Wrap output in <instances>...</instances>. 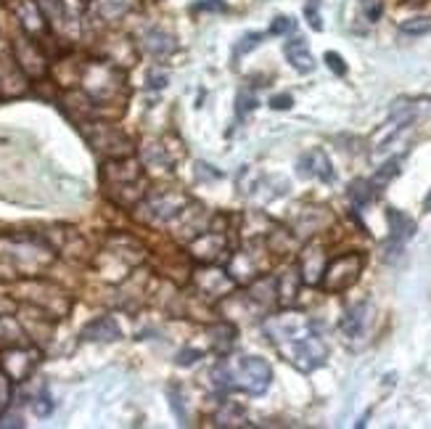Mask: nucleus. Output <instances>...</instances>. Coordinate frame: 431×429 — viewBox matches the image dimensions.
I'll list each match as a JSON object with an SVG mask.
<instances>
[{
	"mask_svg": "<svg viewBox=\"0 0 431 429\" xmlns=\"http://www.w3.org/2000/svg\"><path fill=\"white\" fill-rule=\"evenodd\" d=\"M360 6H363L365 16H368V21H378V16H381V3H376V0H360Z\"/></svg>",
	"mask_w": 431,
	"mask_h": 429,
	"instance_id": "c9c22d12",
	"label": "nucleus"
},
{
	"mask_svg": "<svg viewBox=\"0 0 431 429\" xmlns=\"http://www.w3.org/2000/svg\"><path fill=\"white\" fill-rule=\"evenodd\" d=\"M299 175L302 178H318L323 180V183H333V167H331V159L326 157V151L323 148H313V151H307L302 159H299Z\"/></svg>",
	"mask_w": 431,
	"mask_h": 429,
	"instance_id": "dca6fc26",
	"label": "nucleus"
},
{
	"mask_svg": "<svg viewBox=\"0 0 431 429\" xmlns=\"http://www.w3.org/2000/svg\"><path fill=\"white\" fill-rule=\"evenodd\" d=\"M323 59H326L328 69H331L333 74H339V77H344V74H347V64H344V59L339 56V53H336V51H328Z\"/></svg>",
	"mask_w": 431,
	"mask_h": 429,
	"instance_id": "72a5a7b5",
	"label": "nucleus"
},
{
	"mask_svg": "<svg viewBox=\"0 0 431 429\" xmlns=\"http://www.w3.org/2000/svg\"><path fill=\"white\" fill-rule=\"evenodd\" d=\"M283 53H286V59L288 64L297 69V72L307 74L315 69V59H313V51H310V45L304 37H291V40H286L283 45Z\"/></svg>",
	"mask_w": 431,
	"mask_h": 429,
	"instance_id": "aec40b11",
	"label": "nucleus"
},
{
	"mask_svg": "<svg viewBox=\"0 0 431 429\" xmlns=\"http://www.w3.org/2000/svg\"><path fill=\"white\" fill-rule=\"evenodd\" d=\"M140 48L154 59H167V56H172L178 51V40H175V35L154 27L140 37Z\"/></svg>",
	"mask_w": 431,
	"mask_h": 429,
	"instance_id": "6ab92c4d",
	"label": "nucleus"
},
{
	"mask_svg": "<svg viewBox=\"0 0 431 429\" xmlns=\"http://www.w3.org/2000/svg\"><path fill=\"white\" fill-rule=\"evenodd\" d=\"M328 260H326V252L323 247L318 244H310L307 249L302 252L299 257V273H302V281L310 283V286H318L320 279H323V270H326Z\"/></svg>",
	"mask_w": 431,
	"mask_h": 429,
	"instance_id": "f3484780",
	"label": "nucleus"
},
{
	"mask_svg": "<svg viewBox=\"0 0 431 429\" xmlns=\"http://www.w3.org/2000/svg\"><path fill=\"white\" fill-rule=\"evenodd\" d=\"M304 16H307V24H310L315 32L323 30V21H320V0H307Z\"/></svg>",
	"mask_w": 431,
	"mask_h": 429,
	"instance_id": "7c9ffc66",
	"label": "nucleus"
},
{
	"mask_svg": "<svg viewBox=\"0 0 431 429\" xmlns=\"http://www.w3.org/2000/svg\"><path fill=\"white\" fill-rule=\"evenodd\" d=\"M236 112H238V119L249 117L254 109H257V96H254V90H241L236 98Z\"/></svg>",
	"mask_w": 431,
	"mask_h": 429,
	"instance_id": "c756f323",
	"label": "nucleus"
},
{
	"mask_svg": "<svg viewBox=\"0 0 431 429\" xmlns=\"http://www.w3.org/2000/svg\"><path fill=\"white\" fill-rule=\"evenodd\" d=\"M11 400H14V379L0 369V416L8 411Z\"/></svg>",
	"mask_w": 431,
	"mask_h": 429,
	"instance_id": "c85d7f7f",
	"label": "nucleus"
},
{
	"mask_svg": "<svg viewBox=\"0 0 431 429\" xmlns=\"http://www.w3.org/2000/svg\"><path fill=\"white\" fill-rule=\"evenodd\" d=\"M11 48H14L16 61H19V67L24 69V74H27V77L40 80V77H45V74H48V59H45L43 48H40V40L30 37V35L21 30V27H19V32L14 35Z\"/></svg>",
	"mask_w": 431,
	"mask_h": 429,
	"instance_id": "1a4fd4ad",
	"label": "nucleus"
},
{
	"mask_svg": "<svg viewBox=\"0 0 431 429\" xmlns=\"http://www.w3.org/2000/svg\"><path fill=\"white\" fill-rule=\"evenodd\" d=\"M429 114H431V101H397V104L392 106L389 119L376 130V135L371 138L373 148H376V151L387 148V143H392L405 128L416 125L418 119L429 117Z\"/></svg>",
	"mask_w": 431,
	"mask_h": 429,
	"instance_id": "39448f33",
	"label": "nucleus"
},
{
	"mask_svg": "<svg viewBox=\"0 0 431 429\" xmlns=\"http://www.w3.org/2000/svg\"><path fill=\"white\" fill-rule=\"evenodd\" d=\"M291 104H294V98H291L288 93H283V96H273V98H270V106H273V109H278V112H283V109H291Z\"/></svg>",
	"mask_w": 431,
	"mask_h": 429,
	"instance_id": "ea45409f",
	"label": "nucleus"
},
{
	"mask_svg": "<svg viewBox=\"0 0 431 429\" xmlns=\"http://www.w3.org/2000/svg\"><path fill=\"white\" fill-rule=\"evenodd\" d=\"M371 321H373V305L371 302H357V305H352L349 310L344 313V318L339 326H342L344 337L357 340V337H363V334L368 331Z\"/></svg>",
	"mask_w": 431,
	"mask_h": 429,
	"instance_id": "a211bd4d",
	"label": "nucleus"
},
{
	"mask_svg": "<svg viewBox=\"0 0 431 429\" xmlns=\"http://www.w3.org/2000/svg\"><path fill=\"white\" fill-rule=\"evenodd\" d=\"M278 350H281V356L297 371H302V374H310V371L320 369L328 358L326 342L315 334V329L307 331V334H299L294 340L281 342Z\"/></svg>",
	"mask_w": 431,
	"mask_h": 429,
	"instance_id": "20e7f679",
	"label": "nucleus"
},
{
	"mask_svg": "<svg viewBox=\"0 0 431 429\" xmlns=\"http://www.w3.org/2000/svg\"><path fill=\"white\" fill-rule=\"evenodd\" d=\"M363 265H365V257L360 252H347V254H339L333 257L331 263L323 270V279H320V286L326 289L328 295H342L349 286H355L360 273H363Z\"/></svg>",
	"mask_w": 431,
	"mask_h": 429,
	"instance_id": "0eeeda50",
	"label": "nucleus"
},
{
	"mask_svg": "<svg viewBox=\"0 0 431 429\" xmlns=\"http://www.w3.org/2000/svg\"><path fill=\"white\" fill-rule=\"evenodd\" d=\"M80 85H82V93L95 104V109H104L109 104H117L125 96V72L106 59L85 61Z\"/></svg>",
	"mask_w": 431,
	"mask_h": 429,
	"instance_id": "7ed1b4c3",
	"label": "nucleus"
},
{
	"mask_svg": "<svg viewBox=\"0 0 431 429\" xmlns=\"http://www.w3.org/2000/svg\"><path fill=\"white\" fill-rule=\"evenodd\" d=\"M196 178L199 180H217L220 178V173H217V170H212V164L199 162L196 164Z\"/></svg>",
	"mask_w": 431,
	"mask_h": 429,
	"instance_id": "58836bf2",
	"label": "nucleus"
},
{
	"mask_svg": "<svg viewBox=\"0 0 431 429\" xmlns=\"http://www.w3.org/2000/svg\"><path fill=\"white\" fill-rule=\"evenodd\" d=\"M185 204H188L185 193L175 191V189H154L143 196V202L138 207L146 212L151 222H169L178 218Z\"/></svg>",
	"mask_w": 431,
	"mask_h": 429,
	"instance_id": "6e6552de",
	"label": "nucleus"
},
{
	"mask_svg": "<svg viewBox=\"0 0 431 429\" xmlns=\"http://www.w3.org/2000/svg\"><path fill=\"white\" fill-rule=\"evenodd\" d=\"M299 281H302V273H299V270H286L283 276H278V302H281V305L294 302Z\"/></svg>",
	"mask_w": 431,
	"mask_h": 429,
	"instance_id": "b1692460",
	"label": "nucleus"
},
{
	"mask_svg": "<svg viewBox=\"0 0 431 429\" xmlns=\"http://www.w3.org/2000/svg\"><path fill=\"white\" fill-rule=\"evenodd\" d=\"M6 3H8V11L14 14L16 27H21L35 40L48 37V16L37 0H6Z\"/></svg>",
	"mask_w": 431,
	"mask_h": 429,
	"instance_id": "9b49d317",
	"label": "nucleus"
},
{
	"mask_svg": "<svg viewBox=\"0 0 431 429\" xmlns=\"http://www.w3.org/2000/svg\"><path fill=\"white\" fill-rule=\"evenodd\" d=\"M376 189H373V183L371 180H352L349 183V191H347V196H349V202H352V207L355 209H363V207H368L373 199H376Z\"/></svg>",
	"mask_w": 431,
	"mask_h": 429,
	"instance_id": "5701e85b",
	"label": "nucleus"
},
{
	"mask_svg": "<svg viewBox=\"0 0 431 429\" xmlns=\"http://www.w3.org/2000/svg\"><path fill=\"white\" fill-rule=\"evenodd\" d=\"M80 128H82L90 146L101 151L109 159H122V157L133 154V141L114 125H106L101 119H90V122H82Z\"/></svg>",
	"mask_w": 431,
	"mask_h": 429,
	"instance_id": "423d86ee",
	"label": "nucleus"
},
{
	"mask_svg": "<svg viewBox=\"0 0 431 429\" xmlns=\"http://www.w3.org/2000/svg\"><path fill=\"white\" fill-rule=\"evenodd\" d=\"M402 35H410V37H418V35H429L431 32V19L429 16H413L407 21L400 24Z\"/></svg>",
	"mask_w": 431,
	"mask_h": 429,
	"instance_id": "bb28decb",
	"label": "nucleus"
},
{
	"mask_svg": "<svg viewBox=\"0 0 431 429\" xmlns=\"http://www.w3.org/2000/svg\"><path fill=\"white\" fill-rule=\"evenodd\" d=\"M387 220H389V238H387V244H384V260L392 263L394 257L402 254L405 244L416 236V220L394 207L387 209Z\"/></svg>",
	"mask_w": 431,
	"mask_h": 429,
	"instance_id": "f8f14e48",
	"label": "nucleus"
},
{
	"mask_svg": "<svg viewBox=\"0 0 431 429\" xmlns=\"http://www.w3.org/2000/svg\"><path fill=\"white\" fill-rule=\"evenodd\" d=\"M423 209H426V212H431V191H429V196L423 199Z\"/></svg>",
	"mask_w": 431,
	"mask_h": 429,
	"instance_id": "a19ab883",
	"label": "nucleus"
},
{
	"mask_svg": "<svg viewBox=\"0 0 431 429\" xmlns=\"http://www.w3.org/2000/svg\"><path fill=\"white\" fill-rule=\"evenodd\" d=\"M199 358H201L199 350H180L178 358H175V363H178V366H194Z\"/></svg>",
	"mask_w": 431,
	"mask_h": 429,
	"instance_id": "4c0bfd02",
	"label": "nucleus"
},
{
	"mask_svg": "<svg viewBox=\"0 0 431 429\" xmlns=\"http://www.w3.org/2000/svg\"><path fill=\"white\" fill-rule=\"evenodd\" d=\"M32 411H35V414L37 416H51V411H53V400H51V395H48V392H40V395H37V398L32 400Z\"/></svg>",
	"mask_w": 431,
	"mask_h": 429,
	"instance_id": "473e14b6",
	"label": "nucleus"
},
{
	"mask_svg": "<svg viewBox=\"0 0 431 429\" xmlns=\"http://www.w3.org/2000/svg\"><path fill=\"white\" fill-rule=\"evenodd\" d=\"M37 363H40V353L35 347L19 344V347H8L6 350V356L0 360V369L6 371L14 382H24V379L32 376V371L37 369Z\"/></svg>",
	"mask_w": 431,
	"mask_h": 429,
	"instance_id": "4468645a",
	"label": "nucleus"
},
{
	"mask_svg": "<svg viewBox=\"0 0 431 429\" xmlns=\"http://www.w3.org/2000/svg\"><path fill=\"white\" fill-rule=\"evenodd\" d=\"M82 340L85 342H117L122 340V329L111 315H101L95 321H90L82 329Z\"/></svg>",
	"mask_w": 431,
	"mask_h": 429,
	"instance_id": "412c9836",
	"label": "nucleus"
},
{
	"mask_svg": "<svg viewBox=\"0 0 431 429\" xmlns=\"http://www.w3.org/2000/svg\"><path fill=\"white\" fill-rule=\"evenodd\" d=\"M194 11H228V6H225V0H201V3H196Z\"/></svg>",
	"mask_w": 431,
	"mask_h": 429,
	"instance_id": "e433bc0d",
	"label": "nucleus"
},
{
	"mask_svg": "<svg viewBox=\"0 0 431 429\" xmlns=\"http://www.w3.org/2000/svg\"><path fill=\"white\" fill-rule=\"evenodd\" d=\"M196 286H199V292H204L212 299H220V297H228V292L236 286V281L223 268H204L196 273Z\"/></svg>",
	"mask_w": 431,
	"mask_h": 429,
	"instance_id": "2eb2a0df",
	"label": "nucleus"
},
{
	"mask_svg": "<svg viewBox=\"0 0 431 429\" xmlns=\"http://www.w3.org/2000/svg\"><path fill=\"white\" fill-rule=\"evenodd\" d=\"M407 3H423V0H407Z\"/></svg>",
	"mask_w": 431,
	"mask_h": 429,
	"instance_id": "79ce46f5",
	"label": "nucleus"
},
{
	"mask_svg": "<svg viewBox=\"0 0 431 429\" xmlns=\"http://www.w3.org/2000/svg\"><path fill=\"white\" fill-rule=\"evenodd\" d=\"M146 80H149V88H156V90H159V88H164V85H167L169 74L164 72V69H151Z\"/></svg>",
	"mask_w": 431,
	"mask_h": 429,
	"instance_id": "f704fd0d",
	"label": "nucleus"
},
{
	"mask_svg": "<svg viewBox=\"0 0 431 429\" xmlns=\"http://www.w3.org/2000/svg\"><path fill=\"white\" fill-rule=\"evenodd\" d=\"M24 344V329L11 315H0V347H19Z\"/></svg>",
	"mask_w": 431,
	"mask_h": 429,
	"instance_id": "4be33fe9",
	"label": "nucleus"
},
{
	"mask_svg": "<svg viewBox=\"0 0 431 429\" xmlns=\"http://www.w3.org/2000/svg\"><path fill=\"white\" fill-rule=\"evenodd\" d=\"M27 299H30L32 308H40V310L51 313L53 318H61L69 313V297L64 295L61 289L51 286L45 281H30V292H27Z\"/></svg>",
	"mask_w": 431,
	"mask_h": 429,
	"instance_id": "ddd939ff",
	"label": "nucleus"
},
{
	"mask_svg": "<svg viewBox=\"0 0 431 429\" xmlns=\"http://www.w3.org/2000/svg\"><path fill=\"white\" fill-rule=\"evenodd\" d=\"M101 183L106 193L117 202L119 207H138L146 196V180H143V167L135 162L133 157H122V159H109L101 167Z\"/></svg>",
	"mask_w": 431,
	"mask_h": 429,
	"instance_id": "f03ea898",
	"label": "nucleus"
},
{
	"mask_svg": "<svg viewBox=\"0 0 431 429\" xmlns=\"http://www.w3.org/2000/svg\"><path fill=\"white\" fill-rule=\"evenodd\" d=\"M130 8H133V0H95V11H98V16H101V19H109V21L122 19Z\"/></svg>",
	"mask_w": 431,
	"mask_h": 429,
	"instance_id": "393cba45",
	"label": "nucleus"
},
{
	"mask_svg": "<svg viewBox=\"0 0 431 429\" xmlns=\"http://www.w3.org/2000/svg\"><path fill=\"white\" fill-rule=\"evenodd\" d=\"M30 77L19 67L11 43H0V98H19L30 90Z\"/></svg>",
	"mask_w": 431,
	"mask_h": 429,
	"instance_id": "9d476101",
	"label": "nucleus"
},
{
	"mask_svg": "<svg viewBox=\"0 0 431 429\" xmlns=\"http://www.w3.org/2000/svg\"><path fill=\"white\" fill-rule=\"evenodd\" d=\"M212 379L220 389L228 392H246V395H262L268 392L273 371H270L268 360L259 356H236V358H223L214 371Z\"/></svg>",
	"mask_w": 431,
	"mask_h": 429,
	"instance_id": "f257e3e1",
	"label": "nucleus"
},
{
	"mask_svg": "<svg viewBox=\"0 0 431 429\" xmlns=\"http://www.w3.org/2000/svg\"><path fill=\"white\" fill-rule=\"evenodd\" d=\"M268 37V32H246L241 40L236 43V51H233V59H241L244 53H249V51H254L257 45H262V40Z\"/></svg>",
	"mask_w": 431,
	"mask_h": 429,
	"instance_id": "cd10ccee",
	"label": "nucleus"
},
{
	"mask_svg": "<svg viewBox=\"0 0 431 429\" xmlns=\"http://www.w3.org/2000/svg\"><path fill=\"white\" fill-rule=\"evenodd\" d=\"M400 164H402V159H389L387 164H381V167L376 170V175L371 178L373 189H376V191H384L389 183L400 175Z\"/></svg>",
	"mask_w": 431,
	"mask_h": 429,
	"instance_id": "a878e982",
	"label": "nucleus"
},
{
	"mask_svg": "<svg viewBox=\"0 0 431 429\" xmlns=\"http://www.w3.org/2000/svg\"><path fill=\"white\" fill-rule=\"evenodd\" d=\"M297 30V21L291 16H275V21L270 24L268 35H288V32Z\"/></svg>",
	"mask_w": 431,
	"mask_h": 429,
	"instance_id": "2f4dec72",
	"label": "nucleus"
}]
</instances>
